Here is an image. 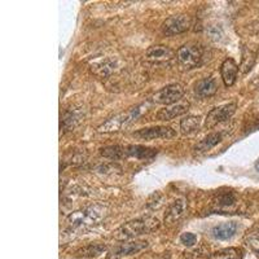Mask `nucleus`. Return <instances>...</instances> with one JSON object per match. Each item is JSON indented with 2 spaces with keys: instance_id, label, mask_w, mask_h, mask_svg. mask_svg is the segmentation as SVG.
Listing matches in <instances>:
<instances>
[{
  "instance_id": "1",
  "label": "nucleus",
  "mask_w": 259,
  "mask_h": 259,
  "mask_svg": "<svg viewBox=\"0 0 259 259\" xmlns=\"http://www.w3.org/2000/svg\"><path fill=\"white\" fill-rule=\"evenodd\" d=\"M159 228V221L154 217H142L122 224L113 232V237L118 241L136 239L139 236L148 235Z\"/></svg>"
},
{
  "instance_id": "2",
  "label": "nucleus",
  "mask_w": 259,
  "mask_h": 259,
  "mask_svg": "<svg viewBox=\"0 0 259 259\" xmlns=\"http://www.w3.org/2000/svg\"><path fill=\"white\" fill-rule=\"evenodd\" d=\"M106 217V207L104 205H92L84 209L71 212L66 218V223L71 230H87L100 224Z\"/></svg>"
},
{
  "instance_id": "3",
  "label": "nucleus",
  "mask_w": 259,
  "mask_h": 259,
  "mask_svg": "<svg viewBox=\"0 0 259 259\" xmlns=\"http://www.w3.org/2000/svg\"><path fill=\"white\" fill-rule=\"evenodd\" d=\"M143 108H147L145 104H142V105H138L133 109L127 110L124 113H119V114L114 115L110 119H108L106 122H104L101 126H99V133L103 134H113L118 133V131H122L123 128H126L127 126L135 122L140 114L143 113Z\"/></svg>"
},
{
  "instance_id": "4",
  "label": "nucleus",
  "mask_w": 259,
  "mask_h": 259,
  "mask_svg": "<svg viewBox=\"0 0 259 259\" xmlns=\"http://www.w3.org/2000/svg\"><path fill=\"white\" fill-rule=\"evenodd\" d=\"M183 95H184L183 85H180L179 83H174V84H168L157 91L152 97V100L159 105L168 106L179 103L182 100Z\"/></svg>"
},
{
  "instance_id": "5",
  "label": "nucleus",
  "mask_w": 259,
  "mask_h": 259,
  "mask_svg": "<svg viewBox=\"0 0 259 259\" xmlns=\"http://www.w3.org/2000/svg\"><path fill=\"white\" fill-rule=\"evenodd\" d=\"M236 108H237V104L236 103L224 104V105L214 108L212 110H210L206 119H205V127H206V128H212V127L222 123V122L228 121V119L235 114Z\"/></svg>"
},
{
  "instance_id": "6",
  "label": "nucleus",
  "mask_w": 259,
  "mask_h": 259,
  "mask_svg": "<svg viewBox=\"0 0 259 259\" xmlns=\"http://www.w3.org/2000/svg\"><path fill=\"white\" fill-rule=\"evenodd\" d=\"M177 57L182 66H184L186 69H193L200 65L201 60H202V53L197 46L186 45L178 50Z\"/></svg>"
},
{
  "instance_id": "7",
  "label": "nucleus",
  "mask_w": 259,
  "mask_h": 259,
  "mask_svg": "<svg viewBox=\"0 0 259 259\" xmlns=\"http://www.w3.org/2000/svg\"><path fill=\"white\" fill-rule=\"evenodd\" d=\"M191 26V20L187 16H171L162 25V31L165 32L166 35H178L182 32H186Z\"/></svg>"
},
{
  "instance_id": "8",
  "label": "nucleus",
  "mask_w": 259,
  "mask_h": 259,
  "mask_svg": "<svg viewBox=\"0 0 259 259\" xmlns=\"http://www.w3.org/2000/svg\"><path fill=\"white\" fill-rule=\"evenodd\" d=\"M134 136L142 140H156V139H172L177 136V133L171 127L156 126L139 130L134 133Z\"/></svg>"
},
{
  "instance_id": "9",
  "label": "nucleus",
  "mask_w": 259,
  "mask_h": 259,
  "mask_svg": "<svg viewBox=\"0 0 259 259\" xmlns=\"http://www.w3.org/2000/svg\"><path fill=\"white\" fill-rule=\"evenodd\" d=\"M189 109L188 101H179L177 104L166 106L165 109H161L156 114V118L158 121H171L174 118L180 117V115L186 114Z\"/></svg>"
},
{
  "instance_id": "10",
  "label": "nucleus",
  "mask_w": 259,
  "mask_h": 259,
  "mask_svg": "<svg viewBox=\"0 0 259 259\" xmlns=\"http://www.w3.org/2000/svg\"><path fill=\"white\" fill-rule=\"evenodd\" d=\"M175 52L170 47L166 46H152L145 52V57L149 61L153 62H165L174 57Z\"/></svg>"
},
{
  "instance_id": "11",
  "label": "nucleus",
  "mask_w": 259,
  "mask_h": 259,
  "mask_svg": "<svg viewBox=\"0 0 259 259\" xmlns=\"http://www.w3.org/2000/svg\"><path fill=\"white\" fill-rule=\"evenodd\" d=\"M147 246L148 242L144 241L124 242V244H119L115 247L114 250L112 251V256H114V258H121V256L131 255V254H136L139 251H142Z\"/></svg>"
},
{
  "instance_id": "12",
  "label": "nucleus",
  "mask_w": 259,
  "mask_h": 259,
  "mask_svg": "<svg viewBox=\"0 0 259 259\" xmlns=\"http://www.w3.org/2000/svg\"><path fill=\"white\" fill-rule=\"evenodd\" d=\"M186 211V201L183 198H177L170 203L165 212V222L166 223H174L179 221Z\"/></svg>"
},
{
  "instance_id": "13",
  "label": "nucleus",
  "mask_w": 259,
  "mask_h": 259,
  "mask_svg": "<svg viewBox=\"0 0 259 259\" xmlns=\"http://www.w3.org/2000/svg\"><path fill=\"white\" fill-rule=\"evenodd\" d=\"M237 73H239V66L235 62V60L227 59L224 60V62L221 66V74L222 78H223V82L227 87L232 85L236 82V78H237Z\"/></svg>"
},
{
  "instance_id": "14",
  "label": "nucleus",
  "mask_w": 259,
  "mask_h": 259,
  "mask_svg": "<svg viewBox=\"0 0 259 259\" xmlns=\"http://www.w3.org/2000/svg\"><path fill=\"white\" fill-rule=\"evenodd\" d=\"M237 232V224L235 222H226L218 224L211 230V235L217 240H230Z\"/></svg>"
},
{
  "instance_id": "15",
  "label": "nucleus",
  "mask_w": 259,
  "mask_h": 259,
  "mask_svg": "<svg viewBox=\"0 0 259 259\" xmlns=\"http://www.w3.org/2000/svg\"><path fill=\"white\" fill-rule=\"evenodd\" d=\"M157 149L148 148L144 145H128L126 147V156L136 159H150L157 156Z\"/></svg>"
},
{
  "instance_id": "16",
  "label": "nucleus",
  "mask_w": 259,
  "mask_h": 259,
  "mask_svg": "<svg viewBox=\"0 0 259 259\" xmlns=\"http://www.w3.org/2000/svg\"><path fill=\"white\" fill-rule=\"evenodd\" d=\"M118 66V61L117 59H105L100 62H96L91 66V70L92 73L96 74L97 77H101V78H105L108 75L113 73L115 70V68Z\"/></svg>"
},
{
  "instance_id": "17",
  "label": "nucleus",
  "mask_w": 259,
  "mask_h": 259,
  "mask_svg": "<svg viewBox=\"0 0 259 259\" xmlns=\"http://www.w3.org/2000/svg\"><path fill=\"white\" fill-rule=\"evenodd\" d=\"M222 140H223L222 133H211L207 136H205L201 142H198L197 144H196L194 150H196L197 153H205V152L210 150L211 148H214L215 145H218Z\"/></svg>"
},
{
  "instance_id": "18",
  "label": "nucleus",
  "mask_w": 259,
  "mask_h": 259,
  "mask_svg": "<svg viewBox=\"0 0 259 259\" xmlns=\"http://www.w3.org/2000/svg\"><path fill=\"white\" fill-rule=\"evenodd\" d=\"M218 90V83L214 78H203V79L198 80L197 84H196V94L201 97H209L217 92Z\"/></svg>"
},
{
  "instance_id": "19",
  "label": "nucleus",
  "mask_w": 259,
  "mask_h": 259,
  "mask_svg": "<svg viewBox=\"0 0 259 259\" xmlns=\"http://www.w3.org/2000/svg\"><path fill=\"white\" fill-rule=\"evenodd\" d=\"M201 117L198 115H188V117L183 118L180 121V130H182V134L184 135H191V134L198 131L201 127Z\"/></svg>"
},
{
  "instance_id": "20",
  "label": "nucleus",
  "mask_w": 259,
  "mask_h": 259,
  "mask_svg": "<svg viewBox=\"0 0 259 259\" xmlns=\"http://www.w3.org/2000/svg\"><path fill=\"white\" fill-rule=\"evenodd\" d=\"M82 119V113L79 110L71 109L65 113L61 117V130H70L74 128Z\"/></svg>"
},
{
  "instance_id": "21",
  "label": "nucleus",
  "mask_w": 259,
  "mask_h": 259,
  "mask_svg": "<svg viewBox=\"0 0 259 259\" xmlns=\"http://www.w3.org/2000/svg\"><path fill=\"white\" fill-rule=\"evenodd\" d=\"M101 156L105 157V158L114 159V161H118V159L126 158V148L119 147V145H110V147H105L101 149Z\"/></svg>"
},
{
  "instance_id": "22",
  "label": "nucleus",
  "mask_w": 259,
  "mask_h": 259,
  "mask_svg": "<svg viewBox=\"0 0 259 259\" xmlns=\"http://www.w3.org/2000/svg\"><path fill=\"white\" fill-rule=\"evenodd\" d=\"M210 259H242V253L236 247H227L212 253Z\"/></svg>"
},
{
  "instance_id": "23",
  "label": "nucleus",
  "mask_w": 259,
  "mask_h": 259,
  "mask_svg": "<svg viewBox=\"0 0 259 259\" xmlns=\"http://www.w3.org/2000/svg\"><path fill=\"white\" fill-rule=\"evenodd\" d=\"M236 203V196L232 192L228 193H222L219 194L218 198L215 200V205L218 209H223V207H231Z\"/></svg>"
},
{
  "instance_id": "24",
  "label": "nucleus",
  "mask_w": 259,
  "mask_h": 259,
  "mask_svg": "<svg viewBox=\"0 0 259 259\" xmlns=\"http://www.w3.org/2000/svg\"><path fill=\"white\" fill-rule=\"evenodd\" d=\"M207 35L212 39V40H221L222 36H223V29H222L221 25H209L206 27Z\"/></svg>"
},
{
  "instance_id": "25",
  "label": "nucleus",
  "mask_w": 259,
  "mask_h": 259,
  "mask_svg": "<svg viewBox=\"0 0 259 259\" xmlns=\"http://www.w3.org/2000/svg\"><path fill=\"white\" fill-rule=\"evenodd\" d=\"M180 242L186 246H193L197 242V236L191 232H184L180 236Z\"/></svg>"
},
{
  "instance_id": "26",
  "label": "nucleus",
  "mask_w": 259,
  "mask_h": 259,
  "mask_svg": "<svg viewBox=\"0 0 259 259\" xmlns=\"http://www.w3.org/2000/svg\"><path fill=\"white\" fill-rule=\"evenodd\" d=\"M247 245H249L253 250L258 251L259 253V231H256V232L251 233V235L249 236V239H247Z\"/></svg>"
},
{
  "instance_id": "27",
  "label": "nucleus",
  "mask_w": 259,
  "mask_h": 259,
  "mask_svg": "<svg viewBox=\"0 0 259 259\" xmlns=\"http://www.w3.org/2000/svg\"><path fill=\"white\" fill-rule=\"evenodd\" d=\"M255 168H256V171H258V172H259V161L255 163Z\"/></svg>"
}]
</instances>
